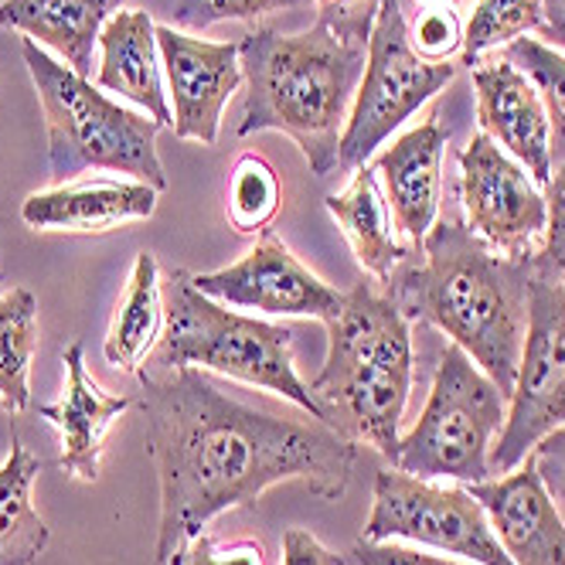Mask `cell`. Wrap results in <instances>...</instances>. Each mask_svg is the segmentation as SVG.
<instances>
[{
  "label": "cell",
  "instance_id": "f1b7e54d",
  "mask_svg": "<svg viewBox=\"0 0 565 565\" xmlns=\"http://www.w3.org/2000/svg\"><path fill=\"white\" fill-rule=\"evenodd\" d=\"M307 0H178L174 24L205 31L218 21H256L273 11H294Z\"/></svg>",
  "mask_w": 565,
  "mask_h": 565
},
{
  "label": "cell",
  "instance_id": "4dcf8cb0",
  "mask_svg": "<svg viewBox=\"0 0 565 565\" xmlns=\"http://www.w3.org/2000/svg\"><path fill=\"white\" fill-rule=\"evenodd\" d=\"M168 565H263V548L256 542L215 545L209 535H198L181 552H174Z\"/></svg>",
  "mask_w": 565,
  "mask_h": 565
},
{
  "label": "cell",
  "instance_id": "9c48e42d",
  "mask_svg": "<svg viewBox=\"0 0 565 565\" xmlns=\"http://www.w3.org/2000/svg\"><path fill=\"white\" fill-rule=\"evenodd\" d=\"M395 539L473 565H514L501 548L480 501L467 488H443V483L392 467L375 477L365 542Z\"/></svg>",
  "mask_w": 565,
  "mask_h": 565
},
{
  "label": "cell",
  "instance_id": "5b68a950",
  "mask_svg": "<svg viewBox=\"0 0 565 565\" xmlns=\"http://www.w3.org/2000/svg\"><path fill=\"white\" fill-rule=\"evenodd\" d=\"M21 55L45 109L52 181L68 184L86 171H113L130 174L153 191L168 188L164 164L157 157L160 124L124 109L31 38L21 42Z\"/></svg>",
  "mask_w": 565,
  "mask_h": 565
},
{
  "label": "cell",
  "instance_id": "8fae6325",
  "mask_svg": "<svg viewBox=\"0 0 565 565\" xmlns=\"http://www.w3.org/2000/svg\"><path fill=\"white\" fill-rule=\"evenodd\" d=\"M467 225L494 253L532 259L545 232V194L511 153L488 134L470 137L460 153Z\"/></svg>",
  "mask_w": 565,
  "mask_h": 565
},
{
  "label": "cell",
  "instance_id": "836d02e7",
  "mask_svg": "<svg viewBox=\"0 0 565 565\" xmlns=\"http://www.w3.org/2000/svg\"><path fill=\"white\" fill-rule=\"evenodd\" d=\"M282 565H344V555L324 548L303 529H290L282 535Z\"/></svg>",
  "mask_w": 565,
  "mask_h": 565
},
{
  "label": "cell",
  "instance_id": "cb8c5ba5",
  "mask_svg": "<svg viewBox=\"0 0 565 565\" xmlns=\"http://www.w3.org/2000/svg\"><path fill=\"white\" fill-rule=\"evenodd\" d=\"M38 351V297L14 287L0 297V406L24 413L31 406V358Z\"/></svg>",
  "mask_w": 565,
  "mask_h": 565
},
{
  "label": "cell",
  "instance_id": "30bf717a",
  "mask_svg": "<svg viewBox=\"0 0 565 565\" xmlns=\"http://www.w3.org/2000/svg\"><path fill=\"white\" fill-rule=\"evenodd\" d=\"M558 426H565V287L532 276L529 331L508 398V419L491 447V473L514 470Z\"/></svg>",
  "mask_w": 565,
  "mask_h": 565
},
{
  "label": "cell",
  "instance_id": "83f0119b",
  "mask_svg": "<svg viewBox=\"0 0 565 565\" xmlns=\"http://www.w3.org/2000/svg\"><path fill=\"white\" fill-rule=\"evenodd\" d=\"M532 269L535 276L565 287V164L555 168L545 184V232L542 249L532 256Z\"/></svg>",
  "mask_w": 565,
  "mask_h": 565
},
{
  "label": "cell",
  "instance_id": "6da1fadb",
  "mask_svg": "<svg viewBox=\"0 0 565 565\" xmlns=\"http://www.w3.org/2000/svg\"><path fill=\"white\" fill-rule=\"evenodd\" d=\"M147 454L160 480L157 562L232 511L249 508L276 483H303L324 501L344 498L358 443L328 423H300L242 406L201 369L140 372Z\"/></svg>",
  "mask_w": 565,
  "mask_h": 565
},
{
  "label": "cell",
  "instance_id": "ac0fdd59",
  "mask_svg": "<svg viewBox=\"0 0 565 565\" xmlns=\"http://www.w3.org/2000/svg\"><path fill=\"white\" fill-rule=\"evenodd\" d=\"M157 212V191L140 181H68L52 191H34L21 218L34 232H109Z\"/></svg>",
  "mask_w": 565,
  "mask_h": 565
},
{
  "label": "cell",
  "instance_id": "7402d4cb",
  "mask_svg": "<svg viewBox=\"0 0 565 565\" xmlns=\"http://www.w3.org/2000/svg\"><path fill=\"white\" fill-rule=\"evenodd\" d=\"M164 290H160V269L153 253H140L130 273L124 297L116 303L113 324L103 344V354L113 369L140 375L147 358L153 354L160 334H164Z\"/></svg>",
  "mask_w": 565,
  "mask_h": 565
},
{
  "label": "cell",
  "instance_id": "ba28073f",
  "mask_svg": "<svg viewBox=\"0 0 565 565\" xmlns=\"http://www.w3.org/2000/svg\"><path fill=\"white\" fill-rule=\"evenodd\" d=\"M457 75L450 62H426L409 45V24L398 0H379L369 34V62L341 134L338 171H358Z\"/></svg>",
  "mask_w": 565,
  "mask_h": 565
},
{
  "label": "cell",
  "instance_id": "52a82bcc",
  "mask_svg": "<svg viewBox=\"0 0 565 565\" xmlns=\"http://www.w3.org/2000/svg\"><path fill=\"white\" fill-rule=\"evenodd\" d=\"M508 419V395L483 375L473 358L450 344L419 423L398 436L392 467L423 480H491V447Z\"/></svg>",
  "mask_w": 565,
  "mask_h": 565
},
{
  "label": "cell",
  "instance_id": "d6a6232c",
  "mask_svg": "<svg viewBox=\"0 0 565 565\" xmlns=\"http://www.w3.org/2000/svg\"><path fill=\"white\" fill-rule=\"evenodd\" d=\"M358 565H473L463 558H447V555H429L423 548H406L395 542H365L354 545Z\"/></svg>",
  "mask_w": 565,
  "mask_h": 565
},
{
  "label": "cell",
  "instance_id": "9a60e30c",
  "mask_svg": "<svg viewBox=\"0 0 565 565\" xmlns=\"http://www.w3.org/2000/svg\"><path fill=\"white\" fill-rule=\"evenodd\" d=\"M477 119L504 153L532 174L535 184L552 178V127L539 89L508 58L480 62L473 68Z\"/></svg>",
  "mask_w": 565,
  "mask_h": 565
},
{
  "label": "cell",
  "instance_id": "603a6c76",
  "mask_svg": "<svg viewBox=\"0 0 565 565\" xmlns=\"http://www.w3.org/2000/svg\"><path fill=\"white\" fill-rule=\"evenodd\" d=\"M38 470V457L14 439L8 460L0 463V565H31L52 542L45 518L31 501Z\"/></svg>",
  "mask_w": 565,
  "mask_h": 565
},
{
  "label": "cell",
  "instance_id": "277c9868",
  "mask_svg": "<svg viewBox=\"0 0 565 565\" xmlns=\"http://www.w3.org/2000/svg\"><path fill=\"white\" fill-rule=\"evenodd\" d=\"M324 328L328 358L310 382L320 423L392 460L413 392V331L406 313L375 282H358Z\"/></svg>",
  "mask_w": 565,
  "mask_h": 565
},
{
  "label": "cell",
  "instance_id": "e575fe53",
  "mask_svg": "<svg viewBox=\"0 0 565 565\" xmlns=\"http://www.w3.org/2000/svg\"><path fill=\"white\" fill-rule=\"evenodd\" d=\"M535 31L545 38V45H555L565 52V0H545L542 21Z\"/></svg>",
  "mask_w": 565,
  "mask_h": 565
},
{
  "label": "cell",
  "instance_id": "d6986e66",
  "mask_svg": "<svg viewBox=\"0 0 565 565\" xmlns=\"http://www.w3.org/2000/svg\"><path fill=\"white\" fill-rule=\"evenodd\" d=\"M99 89L119 93L150 113L153 124L174 127V113L160 78L157 24L147 11H116L99 31Z\"/></svg>",
  "mask_w": 565,
  "mask_h": 565
},
{
  "label": "cell",
  "instance_id": "8992f818",
  "mask_svg": "<svg viewBox=\"0 0 565 565\" xmlns=\"http://www.w3.org/2000/svg\"><path fill=\"white\" fill-rule=\"evenodd\" d=\"M164 307V334H160L153 354L147 358V369L140 372L209 369L276 392L313 419H320L317 398L294 365V328L269 324V320H256L222 307L218 300L191 287V273L174 276Z\"/></svg>",
  "mask_w": 565,
  "mask_h": 565
},
{
  "label": "cell",
  "instance_id": "4fadbf2b",
  "mask_svg": "<svg viewBox=\"0 0 565 565\" xmlns=\"http://www.w3.org/2000/svg\"><path fill=\"white\" fill-rule=\"evenodd\" d=\"M157 49L174 103V137L212 147L218 140L222 113L242 86L238 45L205 42L174 31V24H157Z\"/></svg>",
  "mask_w": 565,
  "mask_h": 565
},
{
  "label": "cell",
  "instance_id": "7a4b0ae2",
  "mask_svg": "<svg viewBox=\"0 0 565 565\" xmlns=\"http://www.w3.org/2000/svg\"><path fill=\"white\" fill-rule=\"evenodd\" d=\"M379 8L320 14L300 34L256 28L238 42L246 113L238 137L287 134L317 178L338 168L341 134L369 62V34Z\"/></svg>",
  "mask_w": 565,
  "mask_h": 565
},
{
  "label": "cell",
  "instance_id": "4316f807",
  "mask_svg": "<svg viewBox=\"0 0 565 565\" xmlns=\"http://www.w3.org/2000/svg\"><path fill=\"white\" fill-rule=\"evenodd\" d=\"M545 0H477L473 18L463 28V62L477 65V58L498 49L511 45L514 38H524L539 28Z\"/></svg>",
  "mask_w": 565,
  "mask_h": 565
},
{
  "label": "cell",
  "instance_id": "e0dca14e",
  "mask_svg": "<svg viewBox=\"0 0 565 565\" xmlns=\"http://www.w3.org/2000/svg\"><path fill=\"white\" fill-rule=\"evenodd\" d=\"M65 395L58 402H49V406H38V413L62 433V470L75 480L93 483L99 477L106 429L113 426L116 416L130 409V398L113 395L93 382V375L86 372L83 341H72L65 348Z\"/></svg>",
  "mask_w": 565,
  "mask_h": 565
},
{
  "label": "cell",
  "instance_id": "7c38bea8",
  "mask_svg": "<svg viewBox=\"0 0 565 565\" xmlns=\"http://www.w3.org/2000/svg\"><path fill=\"white\" fill-rule=\"evenodd\" d=\"M191 287L228 307L276 317H317L320 324H331L344 303V294L310 273L269 228L259 232L256 246L238 263L218 273H194Z\"/></svg>",
  "mask_w": 565,
  "mask_h": 565
},
{
  "label": "cell",
  "instance_id": "2e32d148",
  "mask_svg": "<svg viewBox=\"0 0 565 565\" xmlns=\"http://www.w3.org/2000/svg\"><path fill=\"white\" fill-rule=\"evenodd\" d=\"M450 130L439 119L402 134L392 147L375 157V174L385 181V201L395 228L423 249V238L436 225L439 188H443V153H447Z\"/></svg>",
  "mask_w": 565,
  "mask_h": 565
},
{
  "label": "cell",
  "instance_id": "f546056e",
  "mask_svg": "<svg viewBox=\"0 0 565 565\" xmlns=\"http://www.w3.org/2000/svg\"><path fill=\"white\" fill-rule=\"evenodd\" d=\"M409 45L426 62H450L463 49V28L450 8H426L409 31Z\"/></svg>",
  "mask_w": 565,
  "mask_h": 565
},
{
  "label": "cell",
  "instance_id": "5bb4252c",
  "mask_svg": "<svg viewBox=\"0 0 565 565\" xmlns=\"http://www.w3.org/2000/svg\"><path fill=\"white\" fill-rule=\"evenodd\" d=\"M514 565H565V521L545 483L524 457L498 480L467 483Z\"/></svg>",
  "mask_w": 565,
  "mask_h": 565
},
{
  "label": "cell",
  "instance_id": "ffe728a7",
  "mask_svg": "<svg viewBox=\"0 0 565 565\" xmlns=\"http://www.w3.org/2000/svg\"><path fill=\"white\" fill-rule=\"evenodd\" d=\"M119 0H0V24L52 49L72 72L89 78L93 49Z\"/></svg>",
  "mask_w": 565,
  "mask_h": 565
},
{
  "label": "cell",
  "instance_id": "1f68e13d",
  "mask_svg": "<svg viewBox=\"0 0 565 565\" xmlns=\"http://www.w3.org/2000/svg\"><path fill=\"white\" fill-rule=\"evenodd\" d=\"M529 457H532V463L545 483L548 498L555 501V508L565 521V426H558L555 433L539 439Z\"/></svg>",
  "mask_w": 565,
  "mask_h": 565
},
{
  "label": "cell",
  "instance_id": "74e56055",
  "mask_svg": "<svg viewBox=\"0 0 565 565\" xmlns=\"http://www.w3.org/2000/svg\"><path fill=\"white\" fill-rule=\"evenodd\" d=\"M0 282H4V273H0Z\"/></svg>",
  "mask_w": 565,
  "mask_h": 565
},
{
  "label": "cell",
  "instance_id": "484cf974",
  "mask_svg": "<svg viewBox=\"0 0 565 565\" xmlns=\"http://www.w3.org/2000/svg\"><path fill=\"white\" fill-rule=\"evenodd\" d=\"M282 184L276 168L259 153H242L228 178V222L238 235L266 232L279 212Z\"/></svg>",
  "mask_w": 565,
  "mask_h": 565
},
{
  "label": "cell",
  "instance_id": "d590c367",
  "mask_svg": "<svg viewBox=\"0 0 565 565\" xmlns=\"http://www.w3.org/2000/svg\"><path fill=\"white\" fill-rule=\"evenodd\" d=\"M320 8V14H348V11H365V8H379V0H313Z\"/></svg>",
  "mask_w": 565,
  "mask_h": 565
},
{
  "label": "cell",
  "instance_id": "8d00e7d4",
  "mask_svg": "<svg viewBox=\"0 0 565 565\" xmlns=\"http://www.w3.org/2000/svg\"><path fill=\"white\" fill-rule=\"evenodd\" d=\"M423 4H429V8H454L457 0H423Z\"/></svg>",
  "mask_w": 565,
  "mask_h": 565
},
{
  "label": "cell",
  "instance_id": "d4e9b609",
  "mask_svg": "<svg viewBox=\"0 0 565 565\" xmlns=\"http://www.w3.org/2000/svg\"><path fill=\"white\" fill-rule=\"evenodd\" d=\"M504 58L524 72V78L539 89L542 106L548 113L552 127V171L565 164V55L539 38H514L504 45Z\"/></svg>",
  "mask_w": 565,
  "mask_h": 565
},
{
  "label": "cell",
  "instance_id": "3957f363",
  "mask_svg": "<svg viewBox=\"0 0 565 565\" xmlns=\"http://www.w3.org/2000/svg\"><path fill=\"white\" fill-rule=\"evenodd\" d=\"M532 259L494 253L470 225L443 218L395 273V303L439 328L508 398L529 331Z\"/></svg>",
  "mask_w": 565,
  "mask_h": 565
},
{
  "label": "cell",
  "instance_id": "44dd1931",
  "mask_svg": "<svg viewBox=\"0 0 565 565\" xmlns=\"http://www.w3.org/2000/svg\"><path fill=\"white\" fill-rule=\"evenodd\" d=\"M324 205L344 232L358 266L372 273L379 282H392L395 273L416 256V249H402L395 242L388 201L382 198L379 178L369 164L354 171L351 184L341 194H328Z\"/></svg>",
  "mask_w": 565,
  "mask_h": 565
}]
</instances>
